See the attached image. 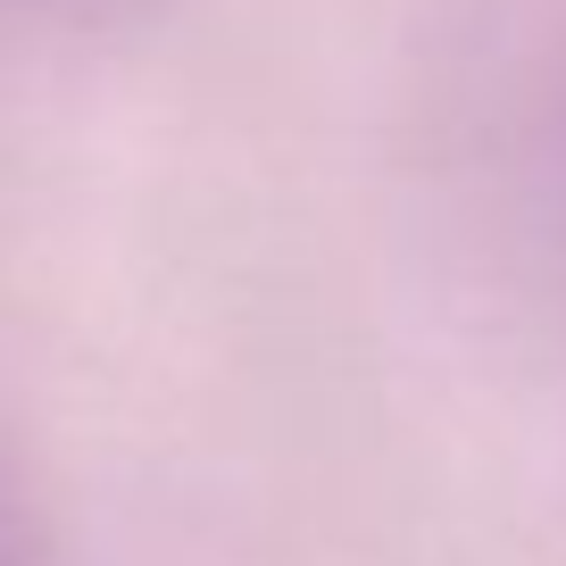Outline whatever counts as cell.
<instances>
[{
	"mask_svg": "<svg viewBox=\"0 0 566 566\" xmlns=\"http://www.w3.org/2000/svg\"><path fill=\"white\" fill-rule=\"evenodd\" d=\"M0 566H25V542H18V516L0 509Z\"/></svg>",
	"mask_w": 566,
	"mask_h": 566,
	"instance_id": "1",
	"label": "cell"
},
{
	"mask_svg": "<svg viewBox=\"0 0 566 566\" xmlns=\"http://www.w3.org/2000/svg\"><path fill=\"white\" fill-rule=\"evenodd\" d=\"M67 9H92V0H67Z\"/></svg>",
	"mask_w": 566,
	"mask_h": 566,
	"instance_id": "2",
	"label": "cell"
}]
</instances>
